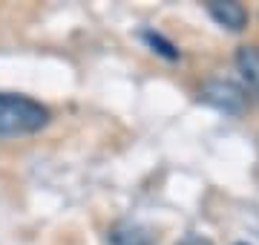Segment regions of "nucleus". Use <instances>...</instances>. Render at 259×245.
I'll return each mask as SVG.
<instances>
[{
    "label": "nucleus",
    "mask_w": 259,
    "mask_h": 245,
    "mask_svg": "<svg viewBox=\"0 0 259 245\" xmlns=\"http://www.w3.org/2000/svg\"><path fill=\"white\" fill-rule=\"evenodd\" d=\"M204 104H210L213 110H219L225 115H239L248 104V95L236 81H228V78H210L204 81L202 90H199Z\"/></svg>",
    "instance_id": "2"
},
{
    "label": "nucleus",
    "mask_w": 259,
    "mask_h": 245,
    "mask_svg": "<svg viewBox=\"0 0 259 245\" xmlns=\"http://www.w3.org/2000/svg\"><path fill=\"white\" fill-rule=\"evenodd\" d=\"M236 69H239L242 81L248 84V90L259 95V47L250 44V47H239L236 49Z\"/></svg>",
    "instance_id": "4"
},
{
    "label": "nucleus",
    "mask_w": 259,
    "mask_h": 245,
    "mask_svg": "<svg viewBox=\"0 0 259 245\" xmlns=\"http://www.w3.org/2000/svg\"><path fill=\"white\" fill-rule=\"evenodd\" d=\"M107 239H110V245H150L147 228L136 225V222H118V225H112Z\"/></svg>",
    "instance_id": "5"
},
{
    "label": "nucleus",
    "mask_w": 259,
    "mask_h": 245,
    "mask_svg": "<svg viewBox=\"0 0 259 245\" xmlns=\"http://www.w3.org/2000/svg\"><path fill=\"white\" fill-rule=\"evenodd\" d=\"M239 245H245V242H239Z\"/></svg>",
    "instance_id": "8"
},
{
    "label": "nucleus",
    "mask_w": 259,
    "mask_h": 245,
    "mask_svg": "<svg viewBox=\"0 0 259 245\" xmlns=\"http://www.w3.org/2000/svg\"><path fill=\"white\" fill-rule=\"evenodd\" d=\"M141 40H144L156 55L167 58V61H179V47L173 44V40H167L164 35H158V32H153V29H144V32H141Z\"/></svg>",
    "instance_id": "6"
},
{
    "label": "nucleus",
    "mask_w": 259,
    "mask_h": 245,
    "mask_svg": "<svg viewBox=\"0 0 259 245\" xmlns=\"http://www.w3.org/2000/svg\"><path fill=\"white\" fill-rule=\"evenodd\" d=\"M49 110L35 98L15 93H0V139L32 136L49 124Z\"/></svg>",
    "instance_id": "1"
},
{
    "label": "nucleus",
    "mask_w": 259,
    "mask_h": 245,
    "mask_svg": "<svg viewBox=\"0 0 259 245\" xmlns=\"http://www.w3.org/2000/svg\"><path fill=\"white\" fill-rule=\"evenodd\" d=\"M176 245H213L207 236H202V234H187V236H182Z\"/></svg>",
    "instance_id": "7"
},
{
    "label": "nucleus",
    "mask_w": 259,
    "mask_h": 245,
    "mask_svg": "<svg viewBox=\"0 0 259 245\" xmlns=\"http://www.w3.org/2000/svg\"><path fill=\"white\" fill-rule=\"evenodd\" d=\"M204 9L219 26L231 29V32H242L248 26V12L236 0H210V3H204Z\"/></svg>",
    "instance_id": "3"
}]
</instances>
